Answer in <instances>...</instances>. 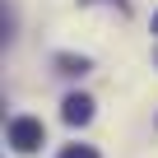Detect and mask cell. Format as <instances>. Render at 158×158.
<instances>
[{"instance_id":"1","label":"cell","mask_w":158,"mask_h":158,"mask_svg":"<svg viewBox=\"0 0 158 158\" xmlns=\"http://www.w3.org/2000/svg\"><path fill=\"white\" fill-rule=\"evenodd\" d=\"M10 144H14V153H37L47 144V126L37 116H14L10 121Z\"/></svg>"},{"instance_id":"2","label":"cell","mask_w":158,"mask_h":158,"mask_svg":"<svg viewBox=\"0 0 158 158\" xmlns=\"http://www.w3.org/2000/svg\"><path fill=\"white\" fill-rule=\"evenodd\" d=\"M60 121H65V126H89V121H93V98H89V93H70V98L60 102Z\"/></svg>"},{"instance_id":"3","label":"cell","mask_w":158,"mask_h":158,"mask_svg":"<svg viewBox=\"0 0 158 158\" xmlns=\"http://www.w3.org/2000/svg\"><path fill=\"white\" fill-rule=\"evenodd\" d=\"M89 70H93L89 56H74V51H60L56 56V74H65V79H84Z\"/></svg>"},{"instance_id":"4","label":"cell","mask_w":158,"mask_h":158,"mask_svg":"<svg viewBox=\"0 0 158 158\" xmlns=\"http://www.w3.org/2000/svg\"><path fill=\"white\" fill-rule=\"evenodd\" d=\"M56 158H102V153H98L93 144H65V149H60Z\"/></svg>"},{"instance_id":"5","label":"cell","mask_w":158,"mask_h":158,"mask_svg":"<svg viewBox=\"0 0 158 158\" xmlns=\"http://www.w3.org/2000/svg\"><path fill=\"white\" fill-rule=\"evenodd\" d=\"M84 5H107V10H116V14H130V0H84Z\"/></svg>"},{"instance_id":"6","label":"cell","mask_w":158,"mask_h":158,"mask_svg":"<svg viewBox=\"0 0 158 158\" xmlns=\"http://www.w3.org/2000/svg\"><path fill=\"white\" fill-rule=\"evenodd\" d=\"M153 37H158V14H153Z\"/></svg>"},{"instance_id":"7","label":"cell","mask_w":158,"mask_h":158,"mask_svg":"<svg viewBox=\"0 0 158 158\" xmlns=\"http://www.w3.org/2000/svg\"><path fill=\"white\" fill-rule=\"evenodd\" d=\"M153 65H158V51H153Z\"/></svg>"}]
</instances>
